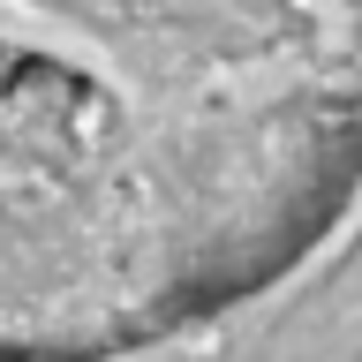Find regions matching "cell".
<instances>
[{
	"mask_svg": "<svg viewBox=\"0 0 362 362\" xmlns=\"http://www.w3.org/2000/svg\"><path fill=\"white\" fill-rule=\"evenodd\" d=\"M234 158L362 166V0H0V219Z\"/></svg>",
	"mask_w": 362,
	"mask_h": 362,
	"instance_id": "1",
	"label": "cell"
}]
</instances>
